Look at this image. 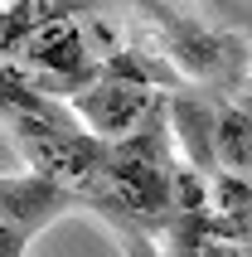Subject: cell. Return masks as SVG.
I'll use <instances>...</instances> for the list:
<instances>
[{
    "mask_svg": "<svg viewBox=\"0 0 252 257\" xmlns=\"http://www.w3.org/2000/svg\"><path fill=\"white\" fill-rule=\"evenodd\" d=\"M78 209H87V194L73 185H58V180H49L39 170L34 175H0V214L25 238L44 233L49 223H58L63 214H78Z\"/></svg>",
    "mask_w": 252,
    "mask_h": 257,
    "instance_id": "7a4b0ae2",
    "label": "cell"
},
{
    "mask_svg": "<svg viewBox=\"0 0 252 257\" xmlns=\"http://www.w3.org/2000/svg\"><path fill=\"white\" fill-rule=\"evenodd\" d=\"M25 247H29V238L0 214V257H25Z\"/></svg>",
    "mask_w": 252,
    "mask_h": 257,
    "instance_id": "277c9868",
    "label": "cell"
},
{
    "mask_svg": "<svg viewBox=\"0 0 252 257\" xmlns=\"http://www.w3.org/2000/svg\"><path fill=\"white\" fill-rule=\"evenodd\" d=\"M213 146H218V165H228L233 175H252V97L218 107Z\"/></svg>",
    "mask_w": 252,
    "mask_h": 257,
    "instance_id": "3957f363",
    "label": "cell"
},
{
    "mask_svg": "<svg viewBox=\"0 0 252 257\" xmlns=\"http://www.w3.org/2000/svg\"><path fill=\"white\" fill-rule=\"evenodd\" d=\"M151 102H155L151 97V83L102 68L97 78H87V83L73 92V112H78V121H83L87 131L116 141V136H126L141 116L151 112Z\"/></svg>",
    "mask_w": 252,
    "mask_h": 257,
    "instance_id": "6da1fadb",
    "label": "cell"
}]
</instances>
